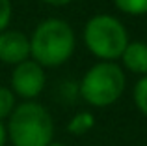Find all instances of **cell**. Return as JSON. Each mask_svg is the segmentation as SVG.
Masks as SVG:
<instances>
[{"instance_id": "5", "label": "cell", "mask_w": 147, "mask_h": 146, "mask_svg": "<svg viewBox=\"0 0 147 146\" xmlns=\"http://www.w3.org/2000/svg\"><path fill=\"white\" fill-rule=\"evenodd\" d=\"M45 88V71L34 60L17 64L11 73V92L22 99H34Z\"/></svg>"}, {"instance_id": "14", "label": "cell", "mask_w": 147, "mask_h": 146, "mask_svg": "<svg viewBox=\"0 0 147 146\" xmlns=\"http://www.w3.org/2000/svg\"><path fill=\"white\" fill-rule=\"evenodd\" d=\"M43 2L50 4V6H65V4L73 2V0H43Z\"/></svg>"}, {"instance_id": "1", "label": "cell", "mask_w": 147, "mask_h": 146, "mask_svg": "<svg viewBox=\"0 0 147 146\" xmlns=\"http://www.w3.org/2000/svg\"><path fill=\"white\" fill-rule=\"evenodd\" d=\"M75 51V32L61 19L39 23L30 40V55L41 68H56L71 58Z\"/></svg>"}, {"instance_id": "2", "label": "cell", "mask_w": 147, "mask_h": 146, "mask_svg": "<svg viewBox=\"0 0 147 146\" xmlns=\"http://www.w3.org/2000/svg\"><path fill=\"white\" fill-rule=\"evenodd\" d=\"M6 131L13 146H49L54 141V122L41 103L24 101L11 113Z\"/></svg>"}, {"instance_id": "12", "label": "cell", "mask_w": 147, "mask_h": 146, "mask_svg": "<svg viewBox=\"0 0 147 146\" xmlns=\"http://www.w3.org/2000/svg\"><path fill=\"white\" fill-rule=\"evenodd\" d=\"M11 19V2L9 0H0V34L7 28Z\"/></svg>"}, {"instance_id": "11", "label": "cell", "mask_w": 147, "mask_h": 146, "mask_svg": "<svg viewBox=\"0 0 147 146\" xmlns=\"http://www.w3.org/2000/svg\"><path fill=\"white\" fill-rule=\"evenodd\" d=\"M134 103L138 111L144 116H147V75H144L134 86Z\"/></svg>"}, {"instance_id": "6", "label": "cell", "mask_w": 147, "mask_h": 146, "mask_svg": "<svg viewBox=\"0 0 147 146\" xmlns=\"http://www.w3.org/2000/svg\"><path fill=\"white\" fill-rule=\"evenodd\" d=\"M30 56V40L19 30H4L0 34V60L4 64H22Z\"/></svg>"}, {"instance_id": "8", "label": "cell", "mask_w": 147, "mask_h": 146, "mask_svg": "<svg viewBox=\"0 0 147 146\" xmlns=\"http://www.w3.org/2000/svg\"><path fill=\"white\" fill-rule=\"evenodd\" d=\"M95 126V116L91 113H88V111H82V113H76L75 116L69 120L67 124V131L71 133V135H86V133H90L91 129H93Z\"/></svg>"}, {"instance_id": "13", "label": "cell", "mask_w": 147, "mask_h": 146, "mask_svg": "<svg viewBox=\"0 0 147 146\" xmlns=\"http://www.w3.org/2000/svg\"><path fill=\"white\" fill-rule=\"evenodd\" d=\"M7 141V131H6V126L0 122V146H4Z\"/></svg>"}, {"instance_id": "9", "label": "cell", "mask_w": 147, "mask_h": 146, "mask_svg": "<svg viewBox=\"0 0 147 146\" xmlns=\"http://www.w3.org/2000/svg\"><path fill=\"white\" fill-rule=\"evenodd\" d=\"M115 8L129 15H144L147 13V0H114Z\"/></svg>"}, {"instance_id": "15", "label": "cell", "mask_w": 147, "mask_h": 146, "mask_svg": "<svg viewBox=\"0 0 147 146\" xmlns=\"http://www.w3.org/2000/svg\"><path fill=\"white\" fill-rule=\"evenodd\" d=\"M49 146H67V144H65V143H56V141H52Z\"/></svg>"}, {"instance_id": "7", "label": "cell", "mask_w": 147, "mask_h": 146, "mask_svg": "<svg viewBox=\"0 0 147 146\" xmlns=\"http://www.w3.org/2000/svg\"><path fill=\"white\" fill-rule=\"evenodd\" d=\"M123 64L129 71L138 75H147V43L144 41H132L127 45L121 55Z\"/></svg>"}, {"instance_id": "4", "label": "cell", "mask_w": 147, "mask_h": 146, "mask_svg": "<svg viewBox=\"0 0 147 146\" xmlns=\"http://www.w3.org/2000/svg\"><path fill=\"white\" fill-rule=\"evenodd\" d=\"M84 41L88 49L102 62H112L121 58L123 51L129 45L125 26L112 15H95L88 21L84 28Z\"/></svg>"}, {"instance_id": "3", "label": "cell", "mask_w": 147, "mask_h": 146, "mask_svg": "<svg viewBox=\"0 0 147 146\" xmlns=\"http://www.w3.org/2000/svg\"><path fill=\"white\" fill-rule=\"evenodd\" d=\"M125 90V73L114 62L95 64L84 73L78 94L91 107L114 105Z\"/></svg>"}, {"instance_id": "10", "label": "cell", "mask_w": 147, "mask_h": 146, "mask_svg": "<svg viewBox=\"0 0 147 146\" xmlns=\"http://www.w3.org/2000/svg\"><path fill=\"white\" fill-rule=\"evenodd\" d=\"M15 94L6 86H0V122L4 118H9L15 111Z\"/></svg>"}]
</instances>
